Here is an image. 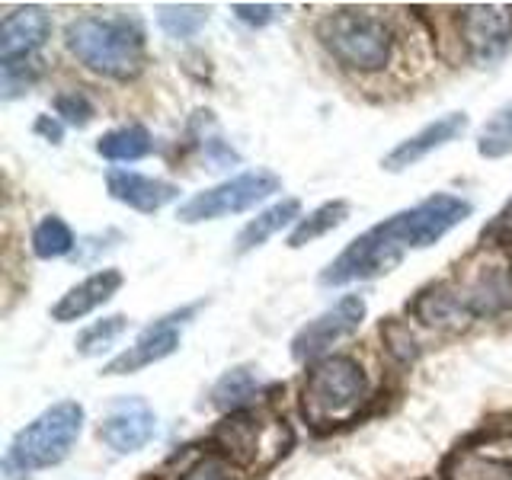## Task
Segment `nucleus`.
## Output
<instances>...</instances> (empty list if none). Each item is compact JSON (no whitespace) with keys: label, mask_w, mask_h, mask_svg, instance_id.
<instances>
[{"label":"nucleus","mask_w":512,"mask_h":480,"mask_svg":"<svg viewBox=\"0 0 512 480\" xmlns=\"http://www.w3.org/2000/svg\"><path fill=\"white\" fill-rule=\"evenodd\" d=\"M122 282L125 279H122L119 269L93 272V276L71 285L68 292L58 298V304L52 308V320H58V324H74V320H84L96 308H103V304L122 288Z\"/></svg>","instance_id":"dca6fc26"},{"label":"nucleus","mask_w":512,"mask_h":480,"mask_svg":"<svg viewBox=\"0 0 512 480\" xmlns=\"http://www.w3.org/2000/svg\"><path fill=\"white\" fill-rule=\"evenodd\" d=\"M477 154L487 160H500L512 154V103L500 106L487 119V125L477 135Z\"/></svg>","instance_id":"5701e85b"},{"label":"nucleus","mask_w":512,"mask_h":480,"mask_svg":"<svg viewBox=\"0 0 512 480\" xmlns=\"http://www.w3.org/2000/svg\"><path fill=\"white\" fill-rule=\"evenodd\" d=\"M317 39L327 55L352 74H378L391 64L397 36L378 13L340 7L317 23Z\"/></svg>","instance_id":"39448f33"},{"label":"nucleus","mask_w":512,"mask_h":480,"mask_svg":"<svg viewBox=\"0 0 512 480\" xmlns=\"http://www.w3.org/2000/svg\"><path fill=\"white\" fill-rule=\"evenodd\" d=\"M196 311H199V304H192V308H183L180 314H170L164 320H157L154 327H148L138 336L135 346H128L125 352H119L116 359L103 365V375H109V378L112 375H135V372H141V368L173 356V352L180 349V327Z\"/></svg>","instance_id":"9b49d317"},{"label":"nucleus","mask_w":512,"mask_h":480,"mask_svg":"<svg viewBox=\"0 0 512 480\" xmlns=\"http://www.w3.org/2000/svg\"><path fill=\"white\" fill-rule=\"evenodd\" d=\"M48 36H52V16L42 7L26 4L10 10L0 23V61L32 58V52L42 48Z\"/></svg>","instance_id":"4468645a"},{"label":"nucleus","mask_w":512,"mask_h":480,"mask_svg":"<svg viewBox=\"0 0 512 480\" xmlns=\"http://www.w3.org/2000/svg\"><path fill=\"white\" fill-rule=\"evenodd\" d=\"M512 308V266H477L468 276L426 285L410 301V314L429 330L461 333L474 320Z\"/></svg>","instance_id":"f03ea898"},{"label":"nucleus","mask_w":512,"mask_h":480,"mask_svg":"<svg viewBox=\"0 0 512 480\" xmlns=\"http://www.w3.org/2000/svg\"><path fill=\"white\" fill-rule=\"evenodd\" d=\"M55 109H58V116L68 122V125H74V128H84L93 119V103L87 100L84 93H77V90L58 93L55 96Z\"/></svg>","instance_id":"cd10ccee"},{"label":"nucleus","mask_w":512,"mask_h":480,"mask_svg":"<svg viewBox=\"0 0 512 480\" xmlns=\"http://www.w3.org/2000/svg\"><path fill=\"white\" fill-rule=\"evenodd\" d=\"M125 330H128V320H125L122 314H112V317L96 320V324H90V327L74 340L77 356H100V352H106Z\"/></svg>","instance_id":"393cba45"},{"label":"nucleus","mask_w":512,"mask_h":480,"mask_svg":"<svg viewBox=\"0 0 512 480\" xmlns=\"http://www.w3.org/2000/svg\"><path fill=\"white\" fill-rule=\"evenodd\" d=\"M349 218V202L343 199H333V202H324L320 208H314L311 215H304L298 224H295V231L288 234V247L298 250V247H308L314 244L317 237H324L330 231H336L340 224Z\"/></svg>","instance_id":"aec40b11"},{"label":"nucleus","mask_w":512,"mask_h":480,"mask_svg":"<svg viewBox=\"0 0 512 480\" xmlns=\"http://www.w3.org/2000/svg\"><path fill=\"white\" fill-rule=\"evenodd\" d=\"M80 429H84V407L77 400L52 404L13 436L4 458V471L32 474L42 468H55L71 455L74 442L80 439Z\"/></svg>","instance_id":"423d86ee"},{"label":"nucleus","mask_w":512,"mask_h":480,"mask_svg":"<svg viewBox=\"0 0 512 480\" xmlns=\"http://www.w3.org/2000/svg\"><path fill=\"white\" fill-rule=\"evenodd\" d=\"M365 298L359 295H343L340 301L327 308L324 314H317L314 320H308L292 340V356L298 362H314L320 359L324 352L340 343L343 336H352L365 320Z\"/></svg>","instance_id":"1a4fd4ad"},{"label":"nucleus","mask_w":512,"mask_h":480,"mask_svg":"<svg viewBox=\"0 0 512 480\" xmlns=\"http://www.w3.org/2000/svg\"><path fill=\"white\" fill-rule=\"evenodd\" d=\"M484 240H490V244H496V247H512V199L506 202L503 212L496 215L493 224L484 231Z\"/></svg>","instance_id":"7c9ffc66"},{"label":"nucleus","mask_w":512,"mask_h":480,"mask_svg":"<svg viewBox=\"0 0 512 480\" xmlns=\"http://www.w3.org/2000/svg\"><path fill=\"white\" fill-rule=\"evenodd\" d=\"M106 189L116 202L135 208V212H144V215L160 212V208L180 196V186L176 183L154 180V176H141L135 170H122V167H112L106 173Z\"/></svg>","instance_id":"2eb2a0df"},{"label":"nucleus","mask_w":512,"mask_h":480,"mask_svg":"<svg viewBox=\"0 0 512 480\" xmlns=\"http://www.w3.org/2000/svg\"><path fill=\"white\" fill-rule=\"evenodd\" d=\"M180 480H244L240 468L221 452H205L180 474Z\"/></svg>","instance_id":"a878e982"},{"label":"nucleus","mask_w":512,"mask_h":480,"mask_svg":"<svg viewBox=\"0 0 512 480\" xmlns=\"http://www.w3.org/2000/svg\"><path fill=\"white\" fill-rule=\"evenodd\" d=\"M468 125H471V119L464 116V112H448V116L429 122L426 128H420V132L410 135L407 141H400L397 148L381 160V167L391 170V173H400V170H407L413 164H420L426 154L458 141L464 132H468Z\"/></svg>","instance_id":"ddd939ff"},{"label":"nucleus","mask_w":512,"mask_h":480,"mask_svg":"<svg viewBox=\"0 0 512 480\" xmlns=\"http://www.w3.org/2000/svg\"><path fill=\"white\" fill-rule=\"evenodd\" d=\"M74 250V231L68 228V221L58 215H48L36 224L32 231V253L39 260H58V256H68Z\"/></svg>","instance_id":"4be33fe9"},{"label":"nucleus","mask_w":512,"mask_h":480,"mask_svg":"<svg viewBox=\"0 0 512 480\" xmlns=\"http://www.w3.org/2000/svg\"><path fill=\"white\" fill-rule=\"evenodd\" d=\"M231 10H234L237 20L247 23V26H266L279 16L276 4H234Z\"/></svg>","instance_id":"c756f323"},{"label":"nucleus","mask_w":512,"mask_h":480,"mask_svg":"<svg viewBox=\"0 0 512 480\" xmlns=\"http://www.w3.org/2000/svg\"><path fill=\"white\" fill-rule=\"evenodd\" d=\"M36 132L39 135H45L52 144H58L61 141V125L52 119V116H39V122H36Z\"/></svg>","instance_id":"2f4dec72"},{"label":"nucleus","mask_w":512,"mask_h":480,"mask_svg":"<svg viewBox=\"0 0 512 480\" xmlns=\"http://www.w3.org/2000/svg\"><path fill=\"white\" fill-rule=\"evenodd\" d=\"M260 375L253 372L250 365H237V368H228L212 388V404L224 413H237L244 410L250 400L260 394Z\"/></svg>","instance_id":"6ab92c4d"},{"label":"nucleus","mask_w":512,"mask_h":480,"mask_svg":"<svg viewBox=\"0 0 512 480\" xmlns=\"http://www.w3.org/2000/svg\"><path fill=\"white\" fill-rule=\"evenodd\" d=\"M157 23L170 39H192L208 23V7L199 4H167L157 10Z\"/></svg>","instance_id":"b1692460"},{"label":"nucleus","mask_w":512,"mask_h":480,"mask_svg":"<svg viewBox=\"0 0 512 480\" xmlns=\"http://www.w3.org/2000/svg\"><path fill=\"white\" fill-rule=\"evenodd\" d=\"M64 45L84 68L112 80H132L148 64L144 29L128 16H77L64 29Z\"/></svg>","instance_id":"7ed1b4c3"},{"label":"nucleus","mask_w":512,"mask_h":480,"mask_svg":"<svg viewBox=\"0 0 512 480\" xmlns=\"http://www.w3.org/2000/svg\"><path fill=\"white\" fill-rule=\"evenodd\" d=\"M298 221H301V202L298 199H282L276 205H269L266 212L256 215L247 228L237 234V247L234 250L244 256V253H250L256 247H263L272 234H279L282 228H288V224H298Z\"/></svg>","instance_id":"a211bd4d"},{"label":"nucleus","mask_w":512,"mask_h":480,"mask_svg":"<svg viewBox=\"0 0 512 480\" xmlns=\"http://www.w3.org/2000/svg\"><path fill=\"white\" fill-rule=\"evenodd\" d=\"M368 397L365 368L352 356H327L314 362L301 384V416L314 432H333L359 416Z\"/></svg>","instance_id":"20e7f679"},{"label":"nucleus","mask_w":512,"mask_h":480,"mask_svg":"<svg viewBox=\"0 0 512 480\" xmlns=\"http://www.w3.org/2000/svg\"><path fill=\"white\" fill-rule=\"evenodd\" d=\"M154 148L151 132L144 125H122L96 141V154L106 160H141Z\"/></svg>","instance_id":"412c9836"},{"label":"nucleus","mask_w":512,"mask_h":480,"mask_svg":"<svg viewBox=\"0 0 512 480\" xmlns=\"http://www.w3.org/2000/svg\"><path fill=\"white\" fill-rule=\"evenodd\" d=\"M474 212V205L452 192H436L413 208L391 215L359 234L336 260L320 272V285H349L362 279H378L397 269L410 250H426L458 228Z\"/></svg>","instance_id":"f257e3e1"},{"label":"nucleus","mask_w":512,"mask_h":480,"mask_svg":"<svg viewBox=\"0 0 512 480\" xmlns=\"http://www.w3.org/2000/svg\"><path fill=\"white\" fill-rule=\"evenodd\" d=\"M215 442L224 458H231L237 468L247 471H269L282 461L292 448L295 436L282 416L263 410H237L215 429Z\"/></svg>","instance_id":"0eeeda50"},{"label":"nucleus","mask_w":512,"mask_h":480,"mask_svg":"<svg viewBox=\"0 0 512 480\" xmlns=\"http://www.w3.org/2000/svg\"><path fill=\"white\" fill-rule=\"evenodd\" d=\"M154 432H157V416L141 397L116 400L100 423V439L119 455L141 452L154 439Z\"/></svg>","instance_id":"f8f14e48"},{"label":"nucleus","mask_w":512,"mask_h":480,"mask_svg":"<svg viewBox=\"0 0 512 480\" xmlns=\"http://www.w3.org/2000/svg\"><path fill=\"white\" fill-rule=\"evenodd\" d=\"M279 189H282V180L272 170H247L234 176V180H224L212 189H202L196 196H189L180 205L176 218L183 224H202V221L240 215V212H250L253 205H260Z\"/></svg>","instance_id":"6e6552de"},{"label":"nucleus","mask_w":512,"mask_h":480,"mask_svg":"<svg viewBox=\"0 0 512 480\" xmlns=\"http://www.w3.org/2000/svg\"><path fill=\"white\" fill-rule=\"evenodd\" d=\"M445 480H512V455L490 445H461L442 464Z\"/></svg>","instance_id":"f3484780"},{"label":"nucleus","mask_w":512,"mask_h":480,"mask_svg":"<svg viewBox=\"0 0 512 480\" xmlns=\"http://www.w3.org/2000/svg\"><path fill=\"white\" fill-rule=\"evenodd\" d=\"M381 336H384V343H388V349L400 362H410V359L420 356V349H416V340L410 336V330L404 324H397L394 317L388 320V324H381Z\"/></svg>","instance_id":"c85d7f7f"},{"label":"nucleus","mask_w":512,"mask_h":480,"mask_svg":"<svg viewBox=\"0 0 512 480\" xmlns=\"http://www.w3.org/2000/svg\"><path fill=\"white\" fill-rule=\"evenodd\" d=\"M39 77V64L32 58L20 61H4L0 64V90H4V100H16L20 93H26Z\"/></svg>","instance_id":"bb28decb"},{"label":"nucleus","mask_w":512,"mask_h":480,"mask_svg":"<svg viewBox=\"0 0 512 480\" xmlns=\"http://www.w3.org/2000/svg\"><path fill=\"white\" fill-rule=\"evenodd\" d=\"M458 36L480 64L496 61L512 45V10L496 4H471L458 10Z\"/></svg>","instance_id":"9d476101"}]
</instances>
